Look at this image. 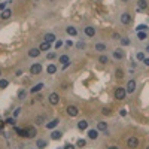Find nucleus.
<instances>
[{
  "mask_svg": "<svg viewBox=\"0 0 149 149\" xmlns=\"http://www.w3.org/2000/svg\"><path fill=\"white\" fill-rule=\"evenodd\" d=\"M6 124H11V125H15V118H8V119H6Z\"/></svg>",
  "mask_w": 149,
  "mask_h": 149,
  "instance_id": "ea45409f",
  "label": "nucleus"
},
{
  "mask_svg": "<svg viewBox=\"0 0 149 149\" xmlns=\"http://www.w3.org/2000/svg\"><path fill=\"white\" fill-rule=\"evenodd\" d=\"M76 146H79V148H84V146H87V140H85V139H79V140L76 142Z\"/></svg>",
  "mask_w": 149,
  "mask_h": 149,
  "instance_id": "7c9ffc66",
  "label": "nucleus"
},
{
  "mask_svg": "<svg viewBox=\"0 0 149 149\" xmlns=\"http://www.w3.org/2000/svg\"><path fill=\"white\" fill-rule=\"evenodd\" d=\"M121 23L125 24V25H128L130 23H131V15H130L128 12H124V13L121 15Z\"/></svg>",
  "mask_w": 149,
  "mask_h": 149,
  "instance_id": "423d86ee",
  "label": "nucleus"
},
{
  "mask_svg": "<svg viewBox=\"0 0 149 149\" xmlns=\"http://www.w3.org/2000/svg\"><path fill=\"white\" fill-rule=\"evenodd\" d=\"M42 88H43V84H42V82H40V84H36V85L30 89V92H31V94H36V92H39Z\"/></svg>",
  "mask_w": 149,
  "mask_h": 149,
  "instance_id": "dca6fc26",
  "label": "nucleus"
},
{
  "mask_svg": "<svg viewBox=\"0 0 149 149\" xmlns=\"http://www.w3.org/2000/svg\"><path fill=\"white\" fill-rule=\"evenodd\" d=\"M96 51H99V52H103V51H106L107 49V46L104 45V43H96Z\"/></svg>",
  "mask_w": 149,
  "mask_h": 149,
  "instance_id": "5701e85b",
  "label": "nucleus"
},
{
  "mask_svg": "<svg viewBox=\"0 0 149 149\" xmlns=\"http://www.w3.org/2000/svg\"><path fill=\"white\" fill-rule=\"evenodd\" d=\"M61 137H63V133L58 131V130H54V131L51 133V139H52V140H60Z\"/></svg>",
  "mask_w": 149,
  "mask_h": 149,
  "instance_id": "9b49d317",
  "label": "nucleus"
},
{
  "mask_svg": "<svg viewBox=\"0 0 149 149\" xmlns=\"http://www.w3.org/2000/svg\"><path fill=\"white\" fill-rule=\"evenodd\" d=\"M60 63L66 64V63H70V58H69V55H61L60 57Z\"/></svg>",
  "mask_w": 149,
  "mask_h": 149,
  "instance_id": "c85d7f7f",
  "label": "nucleus"
},
{
  "mask_svg": "<svg viewBox=\"0 0 149 149\" xmlns=\"http://www.w3.org/2000/svg\"><path fill=\"white\" fill-rule=\"evenodd\" d=\"M36 145H37V148H39V149L46 148V142H45V140H37V142H36Z\"/></svg>",
  "mask_w": 149,
  "mask_h": 149,
  "instance_id": "c756f323",
  "label": "nucleus"
},
{
  "mask_svg": "<svg viewBox=\"0 0 149 149\" xmlns=\"http://www.w3.org/2000/svg\"><path fill=\"white\" fill-rule=\"evenodd\" d=\"M115 76L118 78V79H122L125 74H124V70L122 69H116V72H115Z\"/></svg>",
  "mask_w": 149,
  "mask_h": 149,
  "instance_id": "a878e982",
  "label": "nucleus"
},
{
  "mask_svg": "<svg viewBox=\"0 0 149 149\" xmlns=\"http://www.w3.org/2000/svg\"><path fill=\"white\" fill-rule=\"evenodd\" d=\"M137 6H139V9H146L148 8V2H146V0H139Z\"/></svg>",
  "mask_w": 149,
  "mask_h": 149,
  "instance_id": "393cba45",
  "label": "nucleus"
},
{
  "mask_svg": "<svg viewBox=\"0 0 149 149\" xmlns=\"http://www.w3.org/2000/svg\"><path fill=\"white\" fill-rule=\"evenodd\" d=\"M66 31H67V34H69V36H76V34H78V30L74 28V27H72V25H70V27H67V28H66Z\"/></svg>",
  "mask_w": 149,
  "mask_h": 149,
  "instance_id": "412c9836",
  "label": "nucleus"
},
{
  "mask_svg": "<svg viewBox=\"0 0 149 149\" xmlns=\"http://www.w3.org/2000/svg\"><path fill=\"white\" fill-rule=\"evenodd\" d=\"M113 57H115V60H122V58H124V51L119 49V48L115 49V51H113Z\"/></svg>",
  "mask_w": 149,
  "mask_h": 149,
  "instance_id": "f8f14e48",
  "label": "nucleus"
},
{
  "mask_svg": "<svg viewBox=\"0 0 149 149\" xmlns=\"http://www.w3.org/2000/svg\"><path fill=\"white\" fill-rule=\"evenodd\" d=\"M136 57H137V60H139V61H143V60H145V54H143V52H137Z\"/></svg>",
  "mask_w": 149,
  "mask_h": 149,
  "instance_id": "4c0bfd02",
  "label": "nucleus"
},
{
  "mask_svg": "<svg viewBox=\"0 0 149 149\" xmlns=\"http://www.w3.org/2000/svg\"><path fill=\"white\" fill-rule=\"evenodd\" d=\"M78 48H79V49H84V48H85V43H84V42H79V43H78Z\"/></svg>",
  "mask_w": 149,
  "mask_h": 149,
  "instance_id": "49530a36",
  "label": "nucleus"
},
{
  "mask_svg": "<svg viewBox=\"0 0 149 149\" xmlns=\"http://www.w3.org/2000/svg\"><path fill=\"white\" fill-rule=\"evenodd\" d=\"M107 149H119V146H116V145H112V146H109Z\"/></svg>",
  "mask_w": 149,
  "mask_h": 149,
  "instance_id": "09e8293b",
  "label": "nucleus"
},
{
  "mask_svg": "<svg viewBox=\"0 0 149 149\" xmlns=\"http://www.w3.org/2000/svg\"><path fill=\"white\" fill-rule=\"evenodd\" d=\"M74 148H76V146H74V145H70V143H66V145H64V149H74Z\"/></svg>",
  "mask_w": 149,
  "mask_h": 149,
  "instance_id": "79ce46f5",
  "label": "nucleus"
},
{
  "mask_svg": "<svg viewBox=\"0 0 149 149\" xmlns=\"http://www.w3.org/2000/svg\"><path fill=\"white\" fill-rule=\"evenodd\" d=\"M0 122H2V118H0Z\"/></svg>",
  "mask_w": 149,
  "mask_h": 149,
  "instance_id": "4d7b16f0",
  "label": "nucleus"
},
{
  "mask_svg": "<svg viewBox=\"0 0 149 149\" xmlns=\"http://www.w3.org/2000/svg\"><path fill=\"white\" fill-rule=\"evenodd\" d=\"M39 49H40V51H49V49H51V43H49V42H42L40 46H39Z\"/></svg>",
  "mask_w": 149,
  "mask_h": 149,
  "instance_id": "aec40b11",
  "label": "nucleus"
},
{
  "mask_svg": "<svg viewBox=\"0 0 149 149\" xmlns=\"http://www.w3.org/2000/svg\"><path fill=\"white\" fill-rule=\"evenodd\" d=\"M97 130H99V131H106V130H107V122L100 121V122L97 124Z\"/></svg>",
  "mask_w": 149,
  "mask_h": 149,
  "instance_id": "6ab92c4d",
  "label": "nucleus"
},
{
  "mask_svg": "<svg viewBox=\"0 0 149 149\" xmlns=\"http://www.w3.org/2000/svg\"><path fill=\"white\" fill-rule=\"evenodd\" d=\"M78 128H79V130H87V128H88V121L81 119V121L78 122Z\"/></svg>",
  "mask_w": 149,
  "mask_h": 149,
  "instance_id": "a211bd4d",
  "label": "nucleus"
},
{
  "mask_svg": "<svg viewBox=\"0 0 149 149\" xmlns=\"http://www.w3.org/2000/svg\"><path fill=\"white\" fill-rule=\"evenodd\" d=\"M101 113H103V115H110L112 112H110L109 107H103V109H101Z\"/></svg>",
  "mask_w": 149,
  "mask_h": 149,
  "instance_id": "e433bc0d",
  "label": "nucleus"
},
{
  "mask_svg": "<svg viewBox=\"0 0 149 149\" xmlns=\"http://www.w3.org/2000/svg\"><path fill=\"white\" fill-rule=\"evenodd\" d=\"M136 87H137L136 81H134V79H130V81L127 82V88H125V91H127V94H133V92L136 91Z\"/></svg>",
  "mask_w": 149,
  "mask_h": 149,
  "instance_id": "f03ea898",
  "label": "nucleus"
},
{
  "mask_svg": "<svg viewBox=\"0 0 149 149\" xmlns=\"http://www.w3.org/2000/svg\"><path fill=\"white\" fill-rule=\"evenodd\" d=\"M43 121H45V118H43L42 115H39V116L36 118V125H42V124H43Z\"/></svg>",
  "mask_w": 149,
  "mask_h": 149,
  "instance_id": "473e14b6",
  "label": "nucleus"
},
{
  "mask_svg": "<svg viewBox=\"0 0 149 149\" xmlns=\"http://www.w3.org/2000/svg\"><path fill=\"white\" fill-rule=\"evenodd\" d=\"M67 115L72 116V118L78 116V115H79V109H78L76 106H69V107H67Z\"/></svg>",
  "mask_w": 149,
  "mask_h": 149,
  "instance_id": "39448f33",
  "label": "nucleus"
},
{
  "mask_svg": "<svg viewBox=\"0 0 149 149\" xmlns=\"http://www.w3.org/2000/svg\"><path fill=\"white\" fill-rule=\"evenodd\" d=\"M9 2H3V3H0V11H5L6 9V5H8Z\"/></svg>",
  "mask_w": 149,
  "mask_h": 149,
  "instance_id": "37998d69",
  "label": "nucleus"
},
{
  "mask_svg": "<svg viewBox=\"0 0 149 149\" xmlns=\"http://www.w3.org/2000/svg\"><path fill=\"white\" fill-rule=\"evenodd\" d=\"M143 63H145L146 66H149V58H145V60H143Z\"/></svg>",
  "mask_w": 149,
  "mask_h": 149,
  "instance_id": "603ef678",
  "label": "nucleus"
},
{
  "mask_svg": "<svg viewBox=\"0 0 149 149\" xmlns=\"http://www.w3.org/2000/svg\"><path fill=\"white\" fill-rule=\"evenodd\" d=\"M112 39L113 40H121V36L118 33H112Z\"/></svg>",
  "mask_w": 149,
  "mask_h": 149,
  "instance_id": "58836bf2",
  "label": "nucleus"
},
{
  "mask_svg": "<svg viewBox=\"0 0 149 149\" xmlns=\"http://www.w3.org/2000/svg\"><path fill=\"white\" fill-rule=\"evenodd\" d=\"M119 113H121L122 116H125V115H127V110H125V109H121V110H119Z\"/></svg>",
  "mask_w": 149,
  "mask_h": 149,
  "instance_id": "de8ad7c7",
  "label": "nucleus"
},
{
  "mask_svg": "<svg viewBox=\"0 0 149 149\" xmlns=\"http://www.w3.org/2000/svg\"><path fill=\"white\" fill-rule=\"evenodd\" d=\"M146 52H149V46H146Z\"/></svg>",
  "mask_w": 149,
  "mask_h": 149,
  "instance_id": "864d4df0",
  "label": "nucleus"
},
{
  "mask_svg": "<svg viewBox=\"0 0 149 149\" xmlns=\"http://www.w3.org/2000/svg\"><path fill=\"white\" fill-rule=\"evenodd\" d=\"M58 122H60V119H52L51 122H48V124H46V128H48V130H54L55 127L58 125Z\"/></svg>",
  "mask_w": 149,
  "mask_h": 149,
  "instance_id": "4468645a",
  "label": "nucleus"
},
{
  "mask_svg": "<svg viewBox=\"0 0 149 149\" xmlns=\"http://www.w3.org/2000/svg\"><path fill=\"white\" fill-rule=\"evenodd\" d=\"M127 146H128L130 149H136V148L139 146V139H137V137H130V139H127Z\"/></svg>",
  "mask_w": 149,
  "mask_h": 149,
  "instance_id": "20e7f679",
  "label": "nucleus"
},
{
  "mask_svg": "<svg viewBox=\"0 0 149 149\" xmlns=\"http://www.w3.org/2000/svg\"><path fill=\"white\" fill-rule=\"evenodd\" d=\"M121 45L122 46H128L130 45V40L127 39V37H121Z\"/></svg>",
  "mask_w": 149,
  "mask_h": 149,
  "instance_id": "f704fd0d",
  "label": "nucleus"
},
{
  "mask_svg": "<svg viewBox=\"0 0 149 149\" xmlns=\"http://www.w3.org/2000/svg\"><path fill=\"white\" fill-rule=\"evenodd\" d=\"M99 63L107 64V63H109V57H107V55H100V57H99Z\"/></svg>",
  "mask_w": 149,
  "mask_h": 149,
  "instance_id": "b1692460",
  "label": "nucleus"
},
{
  "mask_svg": "<svg viewBox=\"0 0 149 149\" xmlns=\"http://www.w3.org/2000/svg\"><path fill=\"white\" fill-rule=\"evenodd\" d=\"M12 15V9H5V11H2V20H8V18Z\"/></svg>",
  "mask_w": 149,
  "mask_h": 149,
  "instance_id": "f3484780",
  "label": "nucleus"
},
{
  "mask_svg": "<svg viewBox=\"0 0 149 149\" xmlns=\"http://www.w3.org/2000/svg\"><path fill=\"white\" fill-rule=\"evenodd\" d=\"M25 96H27L25 89H20V91H18V99H20V100H24V99H25Z\"/></svg>",
  "mask_w": 149,
  "mask_h": 149,
  "instance_id": "cd10ccee",
  "label": "nucleus"
},
{
  "mask_svg": "<svg viewBox=\"0 0 149 149\" xmlns=\"http://www.w3.org/2000/svg\"><path fill=\"white\" fill-rule=\"evenodd\" d=\"M36 134H37V131H36V128H34V127L27 128V134H25L27 139H33V137H36Z\"/></svg>",
  "mask_w": 149,
  "mask_h": 149,
  "instance_id": "1a4fd4ad",
  "label": "nucleus"
},
{
  "mask_svg": "<svg viewBox=\"0 0 149 149\" xmlns=\"http://www.w3.org/2000/svg\"><path fill=\"white\" fill-rule=\"evenodd\" d=\"M39 55H40V49L39 48H31L28 51V57H31V58H36V57H39Z\"/></svg>",
  "mask_w": 149,
  "mask_h": 149,
  "instance_id": "6e6552de",
  "label": "nucleus"
},
{
  "mask_svg": "<svg viewBox=\"0 0 149 149\" xmlns=\"http://www.w3.org/2000/svg\"><path fill=\"white\" fill-rule=\"evenodd\" d=\"M55 58V52H49L48 54V60H54Z\"/></svg>",
  "mask_w": 149,
  "mask_h": 149,
  "instance_id": "c03bdc74",
  "label": "nucleus"
},
{
  "mask_svg": "<svg viewBox=\"0 0 149 149\" xmlns=\"http://www.w3.org/2000/svg\"><path fill=\"white\" fill-rule=\"evenodd\" d=\"M15 131L18 133V136H21V137H25V134H27V130H23V128H15Z\"/></svg>",
  "mask_w": 149,
  "mask_h": 149,
  "instance_id": "bb28decb",
  "label": "nucleus"
},
{
  "mask_svg": "<svg viewBox=\"0 0 149 149\" xmlns=\"http://www.w3.org/2000/svg\"><path fill=\"white\" fill-rule=\"evenodd\" d=\"M15 74H16V76H21V74H23V70H16Z\"/></svg>",
  "mask_w": 149,
  "mask_h": 149,
  "instance_id": "8fccbe9b",
  "label": "nucleus"
},
{
  "mask_svg": "<svg viewBox=\"0 0 149 149\" xmlns=\"http://www.w3.org/2000/svg\"><path fill=\"white\" fill-rule=\"evenodd\" d=\"M88 137L91 140H96L99 137V130H89V131H88Z\"/></svg>",
  "mask_w": 149,
  "mask_h": 149,
  "instance_id": "ddd939ff",
  "label": "nucleus"
},
{
  "mask_svg": "<svg viewBox=\"0 0 149 149\" xmlns=\"http://www.w3.org/2000/svg\"><path fill=\"white\" fill-rule=\"evenodd\" d=\"M115 99L116 100H124L125 99V96H127V91H125V88H122V87H118L116 89H115Z\"/></svg>",
  "mask_w": 149,
  "mask_h": 149,
  "instance_id": "f257e3e1",
  "label": "nucleus"
},
{
  "mask_svg": "<svg viewBox=\"0 0 149 149\" xmlns=\"http://www.w3.org/2000/svg\"><path fill=\"white\" fill-rule=\"evenodd\" d=\"M8 85H9V82L6 79H0V88H6Z\"/></svg>",
  "mask_w": 149,
  "mask_h": 149,
  "instance_id": "c9c22d12",
  "label": "nucleus"
},
{
  "mask_svg": "<svg viewBox=\"0 0 149 149\" xmlns=\"http://www.w3.org/2000/svg\"><path fill=\"white\" fill-rule=\"evenodd\" d=\"M0 74H2V72H0Z\"/></svg>",
  "mask_w": 149,
  "mask_h": 149,
  "instance_id": "13d9d810",
  "label": "nucleus"
},
{
  "mask_svg": "<svg viewBox=\"0 0 149 149\" xmlns=\"http://www.w3.org/2000/svg\"><path fill=\"white\" fill-rule=\"evenodd\" d=\"M142 30H143V31H146V30H148V25L140 24V25H137V27H136V31H142Z\"/></svg>",
  "mask_w": 149,
  "mask_h": 149,
  "instance_id": "72a5a7b5",
  "label": "nucleus"
},
{
  "mask_svg": "<svg viewBox=\"0 0 149 149\" xmlns=\"http://www.w3.org/2000/svg\"><path fill=\"white\" fill-rule=\"evenodd\" d=\"M66 45H67V46H73V42H72V40H67Z\"/></svg>",
  "mask_w": 149,
  "mask_h": 149,
  "instance_id": "3c124183",
  "label": "nucleus"
},
{
  "mask_svg": "<svg viewBox=\"0 0 149 149\" xmlns=\"http://www.w3.org/2000/svg\"><path fill=\"white\" fill-rule=\"evenodd\" d=\"M85 34H87L88 37H94V36H96V28L91 27V25L85 27Z\"/></svg>",
  "mask_w": 149,
  "mask_h": 149,
  "instance_id": "9d476101",
  "label": "nucleus"
},
{
  "mask_svg": "<svg viewBox=\"0 0 149 149\" xmlns=\"http://www.w3.org/2000/svg\"><path fill=\"white\" fill-rule=\"evenodd\" d=\"M55 40H57V37H55V34H54V33H48V34L45 36V42L52 43V42H55Z\"/></svg>",
  "mask_w": 149,
  "mask_h": 149,
  "instance_id": "2eb2a0df",
  "label": "nucleus"
},
{
  "mask_svg": "<svg viewBox=\"0 0 149 149\" xmlns=\"http://www.w3.org/2000/svg\"><path fill=\"white\" fill-rule=\"evenodd\" d=\"M48 100H49V103H51L52 106H57V104L60 103V96L57 94V92H51L49 97H48Z\"/></svg>",
  "mask_w": 149,
  "mask_h": 149,
  "instance_id": "7ed1b4c3",
  "label": "nucleus"
},
{
  "mask_svg": "<svg viewBox=\"0 0 149 149\" xmlns=\"http://www.w3.org/2000/svg\"><path fill=\"white\" fill-rule=\"evenodd\" d=\"M46 72H48V74H54L55 72H57V66H55V64H49L46 67Z\"/></svg>",
  "mask_w": 149,
  "mask_h": 149,
  "instance_id": "4be33fe9",
  "label": "nucleus"
},
{
  "mask_svg": "<svg viewBox=\"0 0 149 149\" xmlns=\"http://www.w3.org/2000/svg\"><path fill=\"white\" fill-rule=\"evenodd\" d=\"M20 113H21V107H18V109H16L15 112H13V116H18Z\"/></svg>",
  "mask_w": 149,
  "mask_h": 149,
  "instance_id": "a18cd8bd",
  "label": "nucleus"
},
{
  "mask_svg": "<svg viewBox=\"0 0 149 149\" xmlns=\"http://www.w3.org/2000/svg\"><path fill=\"white\" fill-rule=\"evenodd\" d=\"M122 2H124V3H125V2H128V0H122Z\"/></svg>",
  "mask_w": 149,
  "mask_h": 149,
  "instance_id": "5fc2aeb1",
  "label": "nucleus"
},
{
  "mask_svg": "<svg viewBox=\"0 0 149 149\" xmlns=\"http://www.w3.org/2000/svg\"><path fill=\"white\" fill-rule=\"evenodd\" d=\"M137 37L140 40H143V39H146L148 37V34H146V31H137Z\"/></svg>",
  "mask_w": 149,
  "mask_h": 149,
  "instance_id": "2f4dec72",
  "label": "nucleus"
},
{
  "mask_svg": "<svg viewBox=\"0 0 149 149\" xmlns=\"http://www.w3.org/2000/svg\"><path fill=\"white\" fill-rule=\"evenodd\" d=\"M146 149H149V146H146Z\"/></svg>",
  "mask_w": 149,
  "mask_h": 149,
  "instance_id": "6e6d98bb",
  "label": "nucleus"
},
{
  "mask_svg": "<svg viewBox=\"0 0 149 149\" xmlns=\"http://www.w3.org/2000/svg\"><path fill=\"white\" fill-rule=\"evenodd\" d=\"M61 46H63V42H61V40H55V48L60 49Z\"/></svg>",
  "mask_w": 149,
  "mask_h": 149,
  "instance_id": "a19ab883",
  "label": "nucleus"
},
{
  "mask_svg": "<svg viewBox=\"0 0 149 149\" xmlns=\"http://www.w3.org/2000/svg\"><path fill=\"white\" fill-rule=\"evenodd\" d=\"M40 70H42V66H40L39 63H36V64H33V66L30 67V73H31V74H39Z\"/></svg>",
  "mask_w": 149,
  "mask_h": 149,
  "instance_id": "0eeeda50",
  "label": "nucleus"
}]
</instances>
